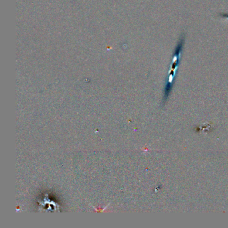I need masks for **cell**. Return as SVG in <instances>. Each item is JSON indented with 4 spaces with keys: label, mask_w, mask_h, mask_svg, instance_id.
Returning <instances> with one entry per match:
<instances>
[{
    "label": "cell",
    "mask_w": 228,
    "mask_h": 228,
    "mask_svg": "<svg viewBox=\"0 0 228 228\" xmlns=\"http://www.w3.org/2000/svg\"><path fill=\"white\" fill-rule=\"evenodd\" d=\"M227 19H228V18H227Z\"/></svg>",
    "instance_id": "6da1fadb"
}]
</instances>
